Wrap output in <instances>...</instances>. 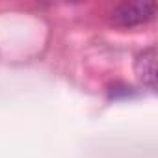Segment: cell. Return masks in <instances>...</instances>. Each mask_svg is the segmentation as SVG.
<instances>
[{"label": "cell", "instance_id": "cell-1", "mask_svg": "<svg viewBox=\"0 0 158 158\" xmlns=\"http://www.w3.org/2000/svg\"><path fill=\"white\" fill-rule=\"evenodd\" d=\"M156 4L147 0H134V2H123L112 11V21L117 26H138L154 17Z\"/></svg>", "mask_w": 158, "mask_h": 158}, {"label": "cell", "instance_id": "cell-3", "mask_svg": "<svg viewBox=\"0 0 158 158\" xmlns=\"http://www.w3.org/2000/svg\"><path fill=\"white\" fill-rule=\"evenodd\" d=\"M117 93H119V91H114V89H110V95H112V97H115ZM121 93H123V95H130V93H132V88H127V86H123Z\"/></svg>", "mask_w": 158, "mask_h": 158}, {"label": "cell", "instance_id": "cell-2", "mask_svg": "<svg viewBox=\"0 0 158 158\" xmlns=\"http://www.w3.org/2000/svg\"><path fill=\"white\" fill-rule=\"evenodd\" d=\"M136 74L143 82V86H147L151 91L156 89V48L151 47L147 50H143L134 63Z\"/></svg>", "mask_w": 158, "mask_h": 158}]
</instances>
